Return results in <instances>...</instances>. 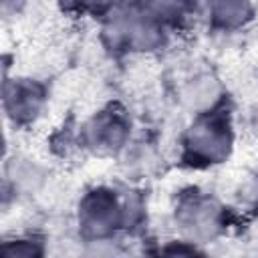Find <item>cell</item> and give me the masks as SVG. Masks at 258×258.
<instances>
[{"instance_id": "cell-1", "label": "cell", "mask_w": 258, "mask_h": 258, "mask_svg": "<svg viewBox=\"0 0 258 258\" xmlns=\"http://www.w3.org/2000/svg\"><path fill=\"white\" fill-rule=\"evenodd\" d=\"M103 32L113 48L153 50L163 42V30L153 12L119 10L109 18Z\"/></svg>"}, {"instance_id": "cell-2", "label": "cell", "mask_w": 258, "mask_h": 258, "mask_svg": "<svg viewBox=\"0 0 258 258\" xmlns=\"http://www.w3.org/2000/svg\"><path fill=\"white\" fill-rule=\"evenodd\" d=\"M230 145V125L218 115L198 119L185 135V151L200 163H220L224 157H228Z\"/></svg>"}, {"instance_id": "cell-3", "label": "cell", "mask_w": 258, "mask_h": 258, "mask_svg": "<svg viewBox=\"0 0 258 258\" xmlns=\"http://www.w3.org/2000/svg\"><path fill=\"white\" fill-rule=\"evenodd\" d=\"M123 220V208L117 204L115 196L105 189L91 191L79 210V222L87 236L103 238L111 234Z\"/></svg>"}, {"instance_id": "cell-4", "label": "cell", "mask_w": 258, "mask_h": 258, "mask_svg": "<svg viewBox=\"0 0 258 258\" xmlns=\"http://www.w3.org/2000/svg\"><path fill=\"white\" fill-rule=\"evenodd\" d=\"M44 101V89L32 81H14L4 89V107L14 121H30L36 117Z\"/></svg>"}, {"instance_id": "cell-5", "label": "cell", "mask_w": 258, "mask_h": 258, "mask_svg": "<svg viewBox=\"0 0 258 258\" xmlns=\"http://www.w3.org/2000/svg\"><path fill=\"white\" fill-rule=\"evenodd\" d=\"M127 137V125L119 115L103 113L85 127V139L89 147L101 153L117 151Z\"/></svg>"}, {"instance_id": "cell-6", "label": "cell", "mask_w": 258, "mask_h": 258, "mask_svg": "<svg viewBox=\"0 0 258 258\" xmlns=\"http://www.w3.org/2000/svg\"><path fill=\"white\" fill-rule=\"evenodd\" d=\"M179 224L196 238L214 236L218 230V208L206 198H187L179 206Z\"/></svg>"}, {"instance_id": "cell-7", "label": "cell", "mask_w": 258, "mask_h": 258, "mask_svg": "<svg viewBox=\"0 0 258 258\" xmlns=\"http://www.w3.org/2000/svg\"><path fill=\"white\" fill-rule=\"evenodd\" d=\"M208 14L218 28H238L250 20L252 6L250 0H210Z\"/></svg>"}, {"instance_id": "cell-8", "label": "cell", "mask_w": 258, "mask_h": 258, "mask_svg": "<svg viewBox=\"0 0 258 258\" xmlns=\"http://www.w3.org/2000/svg\"><path fill=\"white\" fill-rule=\"evenodd\" d=\"M218 99V87L212 79L204 77V79H198L194 81L187 91H185V101L194 107V109H210L214 105V101Z\"/></svg>"}, {"instance_id": "cell-9", "label": "cell", "mask_w": 258, "mask_h": 258, "mask_svg": "<svg viewBox=\"0 0 258 258\" xmlns=\"http://www.w3.org/2000/svg\"><path fill=\"white\" fill-rule=\"evenodd\" d=\"M22 2H24V0H2V10H4L6 14H8V12H16Z\"/></svg>"}, {"instance_id": "cell-10", "label": "cell", "mask_w": 258, "mask_h": 258, "mask_svg": "<svg viewBox=\"0 0 258 258\" xmlns=\"http://www.w3.org/2000/svg\"><path fill=\"white\" fill-rule=\"evenodd\" d=\"M89 2H93V0H60V4H62L64 8H83V6H87Z\"/></svg>"}, {"instance_id": "cell-11", "label": "cell", "mask_w": 258, "mask_h": 258, "mask_svg": "<svg viewBox=\"0 0 258 258\" xmlns=\"http://www.w3.org/2000/svg\"><path fill=\"white\" fill-rule=\"evenodd\" d=\"M250 125H252V129H254V133L258 135V105L254 107V111H252V115H250Z\"/></svg>"}, {"instance_id": "cell-12", "label": "cell", "mask_w": 258, "mask_h": 258, "mask_svg": "<svg viewBox=\"0 0 258 258\" xmlns=\"http://www.w3.org/2000/svg\"><path fill=\"white\" fill-rule=\"evenodd\" d=\"M101 2H119V0H101Z\"/></svg>"}]
</instances>
